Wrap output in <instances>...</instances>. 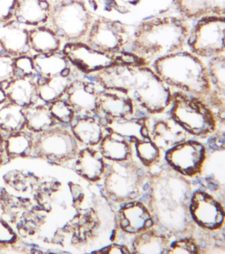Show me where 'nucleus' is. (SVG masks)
<instances>
[{
	"label": "nucleus",
	"mask_w": 225,
	"mask_h": 254,
	"mask_svg": "<svg viewBox=\"0 0 225 254\" xmlns=\"http://www.w3.org/2000/svg\"><path fill=\"white\" fill-rule=\"evenodd\" d=\"M104 89L123 91L150 115L163 113L172 105L173 92L150 65L133 55L105 69L90 74Z\"/></svg>",
	"instance_id": "nucleus-1"
},
{
	"label": "nucleus",
	"mask_w": 225,
	"mask_h": 254,
	"mask_svg": "<svg viewBox=\"0 0 225 254\" xmlns=\"http://www.w3.org/2000/svg\"><path fill=\"white\" fill-rule=\"evenodd\" d=\"M148 206L160 229L170 235H187L194 229L190 204V182L169 167L150 175Z\"/></svg>",
	"instance_id": "nucleus-2"
},
{
	"label": "nucleus",
	"mask_w": 225,
	"mask_h": 254,
	"mask_svg": "<svg viewBox=\"0 0 225 254\" xmlns=\"http://www.w3.org/2000/svg\"><path fill=\"white\" fill-rule=\"evenodd\" d=\"M192 27L181 16L150 18L137 27L130 53L141 64L150 65L158 59L184 51Z\"/></svg>",
	"instance_id": "nucleus-3"
},
{
	"label": "nucleus",
	"mask_w": 225,
	"mask_h": 254,
	"mask_svg": "<svg viewBox=\"0 0 225 254\" xmlns=\"http://www.w3.org/2000/svg\"><path fill=\"white\" fill-rule=\"evenodd\" d=\"M152 65L170 87L208 102L213 85L208 66L202 58L184 51L158 59Z\"/></svg>",
	"instance_id": "nucleus-4"
},
{
	"label": "nucleus",
	"mask_w": 225,
	"mask_h": 254,
	"mask_svg": "<svg viewBox=\"0 0 225 254\" xmlns=\"http://www.w3.org/2000/svg\"><path fill=\"white\" fill-rule=\"evenodd\" d=\"M134 160L110 162L104 174L103 193L108 201L116 204L136 201L142 195L150 175L144 166Z\"/></svg>",
	"instance_id": "nucleus-5"
},
{
	"label": "nucleus",
	"mask_w": 225,
	"mask_h": 254,
	"mask_svg": "<svg viewBox=\"0 0 225 254\" xmlns=\"http://www.w3.org/2000/svg\"><path fill=\"white\" fill-rule=\"evenodd\" d=\"M96 16L84 0H62L53 3L46 26L69 43L87 39Z\"/></svg>",
	"instance_id": "nucleus-6"
},
{
	"label": "nucleus",
	"mask_w": 225,
	"mask_h": 254,
	"mask_svg": "<svg viewBox=\"0 0 225 254\" xmlns=\"http://www.w3.org/2000/svg\"><path fill=\"white\" fill-rule=\"evenodd\" d=\"M172 106L170 116L190 135L208 137L218 129L220 120L206 100L177 91Z\"/></svg>",
	"instance_id": "nucleus-7"
},
{
	"label": "nucleus",
	"mask_w": 225,
	"mask_h": 254,
	"mask_svg": "<svg viewBox=\"0 0 225 254\" xmlns=\"http://www.w3.org/2000/svg\"><path fill=\"white\" fill-rule=\"evenodd\" d=\"M34 137L31 157L56 165H63L75 159L79 153V142L69 129L53 127Z\"/></svg>",
	"instance_id": "nucleus-8"
},
{
	"label": "nucleus",
	"mask_w": 225,
	"mask_h": 254,
	"mask_svg": "<svg viewBox=\"0 0 225 254\" xmlns=\"http://www.w3.org/2000/svg\"><path fill=\"white\" fill-rule=\"evenodd\" d=\"M188 45L191 52L202 59L225 55V16L199 19L191 30Z\"/></svg>",
	"instance_id": "nucleus-9"
},
{
	"label": "nucleus",
	"mask_w": 225,
	"mask_h": 254,
	"mask_svg": "<svg viewBox=\"0 0 225 254\" xmlns=\"http://www.w3.org/2000/svg\"><path fill=\"white\" fill-rule=\"evenodd\" d=\"M132 38L125 24L100 16L96 17L85 43L102 53L118 55L131 45Z\"/></svg>",
	"instance_id": "nucleus-10"
},
{
	"label": "nucleus",
	"mask_w": 225,
	"mask_h": 254,
	"mask_svg": "<svg viewBox=\"0 0 225 254\" xmlns=\"http://www.w3.org/2000/svg\"><path fill=\"white\" fill-rule=\"evenodd\" d=\"M208 157L204 144L194 140H186L166 152L168 166L185 177L202 175Z\"/></svg>",
	"instance_id": "nucleus-11"
},
{
	"label": "nucleus",
	"mask_w": 225,
	"mask_h": 254,
	"mask_svg": "<svg viewBox=\"0 0 225 254\" xmlns=\"http://www.w3.org/2000/svg\"><path fill=\"white\" fill-rule=\"evenodd\" d=\"M124 53L118 55L102 53L83 42L67 43L62 52L70 63L88 75L123 61Z\"/></svg>",
	"instance_id": "nucleus-12"
},
{
	"label": "nucleus",
	"mask_w": 225,
	"mask_h": 254,
	"mask_svg": "<svg viewBox=\"0 0 225 254\" xmlns=\"http://www.w3.org/2000/svg\"><path fill=\"white\" fill-rule=\"evenodd\" d=\"M162 114L144 118V135L160 151H167L186 141L190 134L171 116H162Z\"/></svg>",
	"instance_id": "nucleus-13"
},
{
	"label": "nucleus",
	"mask_w": 225,
	"mask_h": 254,
	"mask_svg": "<svg viewBox=\"0 0 225 254\" xmlns=\"http://www.w3.org/2000/svg\"><path fill=\"white\" fill-rule=\"evenodd\" d=\"M190 211L193 221L209 231L222 229L225 225V209L222 202L206 191L192 194Z\"/></svg>",
	"instance_id": "nucleus-14"
},
{
	"label": "nucleus",
	"mask_w": 225,
	"mask_h": 254,
	"mask_svg": "<svg viewBox=\"0 0 225 254\" xmlns=\"http://www.w3.org/2000/svg\"><path fill=\"white\" fill-rule=\"evenodd\" d=\"M100 92L92 82L77 79L70 83L65 95L76 115L92 117L98 115Z\"/></svg>",
	"instance_id": "nucleus-15"
},
{
	"label": "nucleus",
	"mask_w": 225,
	"mask_h": 254,
	"mask_svg": "<svg viewBox=\"0 0 225 254\" xmlns=\"http://www.w3.org/2000/svg\"><path fill=\"white\" fill-rule=\"evenodd\" d=\"M135 102L123 91L103 89L100 92L98 115H102L105 123L135 117Z\"/></svg>",
	"instance_id": "nucleus-16"
},
{
	"label": "nucleus",
	"mask_w": 225,
	"mask_h": 254,
	"mask_svg": "<svg viewBox=\"0 0 225 254\" xmlns=\"http://www.w3.org/2000/svg\"><path fill=\"white\" fill-rule=\"evenodd\" d=\"M154 226L150 209L138 200L124 204L118 213V227L128 235H138Z\"/></svg>",
	"instance_id": "nucleus-17"
},
{
	"label": "nucleus",
	"mask_w": 225,
	"mask_h": 254,
	"mask_svg": "<svg viewBox=\"0 0 225 254\" xmlns=\"http://www.w3.org/2000/svg\"><path fill=\"white\" fill-rule=\"evenodd\" d=\"M27 26L12 18L0 22V45L8 55L19 57L30 51Z\"/></svg>",
	"instance_id": "nucleus-18"
},
{
	"label": "nucleus",
	"mask_w": 225,
	"mask_h": 254,
	"mask_svg": "<svg viewBox=\"0 0 225 254\" xmlns=\"http://www.w3.org/2000/svg\"><path fill=\"white\" fill-rule=\"evenodd\" d=\"M52 5L48 0H17L12 17L24 25L39 27L48 21Z\"/></svg>",
	"instance_id": "nucleus-19"
},
{
	"label": "nucleus",
	"mask_w": 225,
	"mask_h": 254,
	"mask_svg": "<svg viewBox=\"0 0 225 254\" xmlns=\"http://www.w3.org/2000/svg\"><path fill=\"white\" fill-rule=\"evenodd\" d=\"M75 159V171L79 177L91 183L103 179L106 165L100 151L88 147L79 151Z\"/></svg>",
	"instance_id": "nucleus-20"
},
{
	"label": "nucleus",
	"mask_w": 225,
	"mask_h": 254,
	"mask_svg": "<svg viewBox=\"0 0 225 254\" xmlns=\"http://www.w3.org/2000/svg\"><path fill=\"white\" fill-rule=\"evenodd\" d=\"M208 66L213 85L208 103L216 111L220 121H225V55L212 58Z\"/></svg>",
	"instance_id": "nucleus-21"
},
{
	"label": "nucleus",
	"mask_w": 225,
	"mask_h": 254,
	"mask_svg": "<svg viewBox=\"0 0 225 254\" xmlns=\"http://www.w3.org/2000/svg\"><path fill=\"white\" fill-rule=\"evenodd\" d=\"M173 5L187 20L225 16V0H173Z\"/></svg>",
	"instance_id": "nucleus-22"
},
{
	"label": "nucleus",
	"mask_w": 225,
	"mask_h": 254,
	"mask_svg": "<svg viewBox=\"0 0 225 254\" xmlns=\"http://www.w3.org/2000/svg\"><path fill=\"white\" fill-rule=\"evenodd\" d=\"M99 216L95 210L90 209L80 212L66 227L72 234L74 241L79 244L87 243L97 237L100 227Z\"/></svg>",
	"instance_id": "nucleus-23"
},
{
	"label": "nucleus",
	"mask_w": 225,
	"mask_h": 254,
	"mask_svg": "<svg viewBox=\"0 0 225 254\" xmlns=\"http://www.w3.org/2000/svg\"><path fill=\"white\" fill-rule=\"evenodd\" d=\"M71 131L79 143L91 147L100 144L108 133L105 122L93 116L76 120L72 126Z\"/></svg>",
	"instance_id": "nucleus-24"
},
{
	"label": "nucleus",
	"mask_w": 225,
	"mask_h": 254,
	"mask_svg": "<svg viewBox=\"0 0 225 254\" xmlns=\"http://www.w3.org/2000/svg\"><path fill=\"white\" fill-rule=\"evenodd\" d=\"M33 75L16 77L7 83L4 91L11 103L23 108L33 105L38 97L37 81Z\"/></svg>",
	"instance_id": "nucleus-25"
},
{
	"label": "nucleus",
	"mask_w": 225,
	"mask_h": 254,
	"mask_svg": "<svg viewBox=\"0 0 225 254\" xmlns=\"http://www.w3.org/2000/svg\"><path fill=\"white\" fill-rule=\"evenodd\" d=\"M132 143L128 138L109 131L100 143V151L104 159L110 162L129 161L133 155Z\"/></svg>",
	"instance_id": "nucleus-26"
},
{
	"label": "nucleus",
	"mask_w": 225,
	"mask_h": 254,
	"mask_svg": "<svg viewBox=\"0 0 225 254\" xmlns=\"http://www.w3.org/2000/svg\"><path fill=\"white\" fill-rule=\"evenodd\" d=\"M33 200L12 195L2 189L0 190V205L6 220L14 225L25 219L37 208Z\"/></svg>",
	"instance_id": "nucleus-27"
},
{
	"label": "nucleus",
	"mask_w": 225,
	"mask_h": 254,
	"mask_svg": "<svg viewBox=\"0 0 225 254\" xmlns=\"http://www.w3.org/2000/svg\"><path fill=\"white\" fill-rule=\"evenodd\" d=\"M34 68L41 76H70L71 68L69 61L63 53L54 52L47 54H38L33 58Z\"/></svg>",
	"instance_id": "nucleus-28"
},
{
	"label": "nucleus",
	"mask_w": 225,
	"mask_h": 254,
	"mask_svg": "<svg viewBox=\"0 0 225 254\" xmlns=\"http://www.w3.org/2000/svg\"><path fill=\"white\" fill-rule=\"evenodd\" d=\"M170 240L166 234L150 229L137 235L132 244L134 254H167Z\"/></svg>",
	"instance_id": "nucleus-29"
},
{
	"label": "nucleus",
	"mask_w": 225,
	"mask_h": 254,
	"mask_svg": "<svg viewBox=\"0 0 225 254\" xmlns=\"http://www.w3.org/2000/svg\"><path fill=\"white\" fill-rule=\"evenodd\" d=\"M71 80L70 76H41L37 81L38 97L46 103H52L65 95Z\"/></svg>",
	"instance_id": "nucleus-30"
},
{
	"label": "nucleus",
	"mask_w": 225,
	"mask_h": 254,
	"mask_svg": "<svg viewBox=\"0 0 225 254\" xmlns=\"http://www.w3.org/2000/svg\"><path fill=\"white\" fill-rule=\"evenodd\" d=\"M25 127L33 133H39L55 127L56 121L47 105L23 108Z\"/></svg>",
	"instance_id": "nucleus-31"
},
{
	"label": "nucleus",
	"mask_w": 225,
	"mask_h": 254,
	"mask_svg": "<svg viewBox=\"0 0 225 254\" xmlns=\"http://www.w3.org/2000/svg\"><path fill=\"white\" fill-rule=\"evenodd\" d=\"M31 49L39 54L58 52L61 47V39L50 28L41 26L29 31Z\"/></svg>",
	"instance_id": "nucleus-32"
},
{
	"label": "nucleus",
	"mask_w": 225,
	"mask_h": 254,
	"mask_svg": "<svg viewBox=\"0 0 225 254\" xmlns=\"http://www.w3.org/2000/svg\"><path fill=\"white\" fill-rule=\"evenodd\" d=\"M34 137L29 132L21 131L9 133L5 139L6 157L8 159L31 157Z\"/></svg>",
	"instance_id": "nucleus-33"
},
{
	"label": "nucleus",
	"mask_w": 225,
	"mask_h": 254,
	"mask_svg": "<svg viewBox=\"0 0 225 254\" xmlns=\"http://www.w3.org/2000/svg\"><path fill=\"white\" fill-rule=\"evenodd\" d=\"M4 183L13 190L23 195H31L40 185L37 175L27 171H13L4 176Z\"/></svg>",
	"instance_id": "nucleus-34"
},
{
	"label": "nucleus",
	"mask_w": 225,
	"mask_h": 254,
	"mask_svg": "<svg viewBox=\"0 0 225 254\" xmlns=\"http://www.w3.org/2000/svg\"><path fill=\"white\" fill-rule=\"evenodd\" d=\"M25 127V115L21 106L10 103L0 109V131L11 133Z\"/></svg>",
	"instance_id": "nucleus-35"
},
{
	"label": "nucleus",
	"mask_w": 225,
	"mask_h": 254,
	"mask_svg": "<svg viewBox=\"0 0 225 254\" xmlns=\"http://www.w3.org/2000/svg\"><path fill=\"white\" fill-rule=\"evenodd\" d=\"M105 124L107 131L116 132L128 138L132 143L146 139L144 135V118L136 119L133 117Z\"/></svg>",
	"instance_id": "nucleus-36"
},
{
	"label": "nucleus",
	"mask_w": 225,
	"mask_h": 254,
	"mask_svg": "<svg viewBox=\"0 0 225 254\" xmlns=\"http://www.w3.org/2000/svg\"><path fill=\"white\" fill-rule=\"evenodd\" d=\"M92 11L129 13L144 0H84Z\"/></svg>",
	"instance_id": "nucleus-37"
},
{
	"label": "nucleus",
	"mask_w": 225,
	"mask_h": 254,
	"mask_svg": "<svg viewBox=\"0 0 225 254\" xmlns=\"http://www.w3.org/2000/svg\"><path fill=\"white\" fill-rule=\"evenodd\" d=\"M60 184L57 182H45L39 186L34 193V200L36 205L45 213H49L52 209L54 197L60 190Z\"/></svg>",
	"instance_id": "nucleus-38"
},
{
	"label": "nucleus",
	"mask_w": 225,
	"mask_h": 254,
	"mask_svg": "<svg viewBox=\"0 0 225 254\" xmlns=\"http://www.w3.org/2000/svg\"><path fill=\"white\" fill-rule=\"evenodd\" d=\"M136 151L140 163L146 168H150L159 162L161 151L148 139L136 142Z\"/></svg>",
	"instance_id": "nucleus-39"
},
{
	"label": "nucleus",
	"mask_w": 225,
	"mask_h": 254,
	"mask_svg": "<svg viewBox=\"0 0 225 254\" xmlns=\"http://www.w3.org/2000/svg\"><path fill=\"white\" fill-rule=\"evenodd\" d=\"M50 104V112L56 121L65 125L73 123L76 115L68 101L60 99Z\"/></svg>",
	"instance_id": "nucleus-40"
},
{
	"label": "nucleus",
	"mask_w": 225,
	"mask_h": 254,
	"mask_svg": "<svg viewBox=\"0 0 225 254\" xmlns=\"http://www.w3.org/2000/svg\"><path fill=\"white\" fill-rule=\"evenodd\" d=\"M200 249L196 240L192 238H185L170 245L167 254H200Z\"/></svg>",
	"instance_id": "nucleus-41"
},
{
	"label": "nucleus",
	"mask_w": 225,
	"mask_h": 254,
	"mask_svg": "<svg viewBox=\"0 0 225 254\" xmlns=\"http://www.w3.org/2000/svg\"><path fill=\"white\" fill-rule=\"evenodd\" d=\"M15 78L14 59L10 55L0 54V85L9 83Z\"/></svg>",
	"instance_id": "nucleus-42"
},
{
	"label": "nucleus",
	"mask_w": 225,
	"mask_h": 254,
	"mask_svg": "<svg viewBox=\"0 0 225 254\" xmlns=\"http://www.w3.org/2000/svg\"><path fill=\"white\" fill-rule=\"evenodd\" d=\"M15 77L33 75L35 70L34 68L33 58L27 55L21 56L14 60Z\"/></svg>",
	"instance_id": "nucleus-43"
},
{
	"label": "nucleus",
	"mask_w": 225,
	"mask_h": 254,
	"mask_svg": "<svg viewBox=\"0 0 225 254\" xmlns=\"http://www.w3.org/2000/svg\"><path fill=\"white\" fill-rule=\"evenodd\" d=\"M19 242L18 236L7 221L0 219V245H9Z\"/></svg>",
	"instance_id": "nucleus-44"
},
{
	"label": "nucleus",
	"mask_w": 225,
	"mask_h": 254,
	"mask_svg": "<svg viewBox=\"0 0 225 254\" xmlns=\"http://www.w3.org/2000/svg\"><path fill=\"white\" fill-rule=\"evenodd\" d=\"M16 1L17 0H0V22L12 18Z\"/></svg>",
	"instance_id": "nucleus-45"
},
{
	"label": "nucleus",
	"mask_w": 225,
	"mask_h": 254,
	"mask_svg": "<svg viewBox=\"0 0 225 254\" xmlns=\"http://www.w3.org/2000/svg\"><path fill=\"white\" fill-rule=\"evenodd\" d=\"M96 253L108 254H130L131 253V251H130V250L126 246L118 245V244H112V245L108 246V247L104 248V249L100 250V251L96 252Z\"/></svg>",
	"instance_id": "nucleus-46"
},
{
	"label": "nucleus",
	"mask_w": 225,
	"mask_h": 254,
	"mask_svg": "<svg viewBox=\"0 0 225 254\" xmlns=\"http://www.w3.org/2000/svg\"><path fill=\"white\" fill-rule=\"evenodd\" d=\"M17 243L9 244V245H0V254H25L29 253V251H27L25 248L17 245Z\"/></svg>",
	"instance_id": "nucleus-47"
},
{
	"label": "nucleus",
	"mask_w": 225,
	"mask_h": 254,
	"mask_svg": "<svg viewBox=\"0 0 225 254\" xmlns=\"http://www.w3.org/2000/svg\"><path fill=\"white\" fill-rule=\"evenodd\" d=\"M5 157H6L5 139L2 136L1 131H0V167L3 164Z\"/></svg>",
	"instance_id": "nucleus-48"
},
{
	"label": "nucleus",
	"mask_w": 225,
	"mask_h": 254,
	"mask_svg": "<svg viewBox=\"0 0 225 254\" xmlns=\"http://www.w3.org/2000/svg\"><path fill=\"white\" fill-rule=\"evenodd\" d=\"M7 97L5 93V91L0 87V105L5 103V102L7 101Z\"/></svg>",
	"instance_id": "nucleus-49"
},
{
	"label": "nucleus",
	"mask_w": 225,
	"mask_h": 254,
	"mask_svg": "<svg viewBox=\"0 0 225 254\" xmlns=\"http://www.w3.org/2000/svg\"><path fill=\"white\" fill-rule=\"evenodd\" d=\"M48 1L51 2L52 3H57V2L62 1V0H48Z\"/></svg>",
	"instance_id": "nucleus-50"
}]
</instances>
